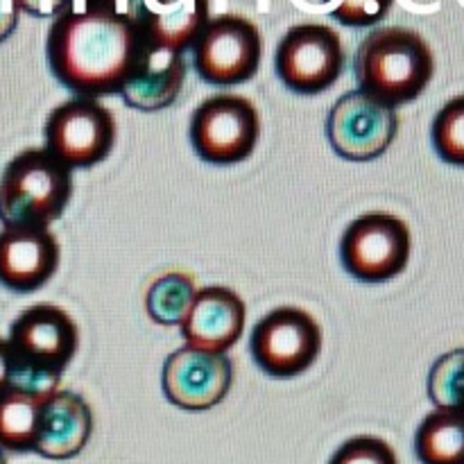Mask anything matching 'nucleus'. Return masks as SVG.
I'll return each instance as SVG.
<instances>
[{"instance_id": "nucleus-12", "label": "nucleus", "mask_w": 464, "mask_h": 464, "mask_svg": "<svg viewBox=\"0 0 464 464\" xmlns=\"http://www.w3.org/2000/svg\"><path fill=\"white\" fill-rule=\"evenodd\" d=\"M234 385V362L227 353L181 347L163 362L161 390L172 406L188 412L211 411Z\"/></svg>"}, {"instance_id": "nucleus-1", "label": "nucleus", "mask_w": 464, "mask_h": 464, "mask_svg": "<svg viewBox=\"0 0 464 464\" xmlns=\"http://www.w3.org/2000/svg\"><path fill=\"white\" fill-rule=\"evenodd\" d=\"M150 41L125 12H66L45 36V59L77 98L121 93Z\"/></svg>"}, {"instance_id": "nucleus-13", "label": "nucleus", "mask_w": 464, "mask_h": 464, "mask_svg": "<svg viewBox=\"0 0 464 464\" xmlns=\"http://www.w3.org/2000/svg\"><path fill=\"white\" fill-rule=\"evenodd\" d=\"M59 256L62 249L50 227H3L0 285L14 293H34L53 279Z\"/></svg>"}, {"instance_id": "nucleus-21", "label": "nucleus", "mask_w": 464, "mask_h": 464, "mask_svg": "<svg viewBox=\"0 0 464 464\" xmlns=\"http://www.w3.org/2000/svg\"><path fill=\"white\" fill-rule=\"evenodd\" d=\"M433 150L449 166L464 168V95L449 100L430 125Z\"/></svg>"}, {"instance_id": "nucleus-17", "label": "nucleus", "mask_w": 464, "mask_h": 464, "mask_svg": "<svg viewBox=\"0 0 464 464\" xmlns=\"http://www.w3.org/2000/svg\"><path fill=\"white\" fill-rule=\"evenodd\" d=\"M186 82L184 53L148 44L134 75L122 86L121 95L136 111H161L179 98Z\"/></svg>"}, {"instance_id": "nucleus-18", "label": "nucleus", "mask_w": 464, "mask_h": 464, "mask_svg": "<svg viewBox=\"0 0 464 464\" xmlns=\"http://www.w3.org/2000/svg\"><path fill=\"white\" fill-rule=\"evenodd\" d=\"M53 392L7 385L0 392V449L12 453L34 451L41 411Z\"/></svg>"}, {"instance_id": "nucleus-14", "label": "nucleus", "mask_w": 464, "mask_h": 464, "mask_svg": "<svg viewBox=\"0 0 464 464\" xmlns=\"http://www.w3.org/2000/svg\"><path fill=\"white\" fill-rule=\"evenodd\" d=\"M247 306L227 285L199 288L188 317L179 326L186 344L202 352L227 353L245 334Z\"/></svg>"}, {"instance_id": "nucleus-15", "label": "nucleus", "mask_w": 464, "mask_h": 464, "mask_svg": "<svg viewBox=\"0 0 464 464\" xmlns=\"http://www.w3.org/2000/svg\"><path fill=\"white\" fill-rule=\"evenodd\" d=\"M93 433V411L84 397L71 390H54L41 411L34 453L48 460L75 458Z\"/></svg>"}, {"instance_id": "nucleus-8", "label": "nucleus", "mask_w": 464, "mask_h": 464, "mask_svg": "<svg viewBox=\"0 0 464 464\" xmlns=\"http://www.w3.org/2000/svg\"><path fill=\"white\" fill-rule=\"evenodd\" d=\"M190 50L195 71L207 84L236 86L258 72L263 39L256 23L247 16L218 14L208 18Z\"/></svg>"}, {"instance_id": "nucleus-2", "label": "nucleus", "mask_w": 464, "mask_h": 464, "mask_svg": "<svg viewBox=\"0 0 464 464\" xmlns=\"http://www.w3.org/2000/svg\"><path fill=\"white\" fill-rule=\"evenodd\" d=\"M358 89L397 109L420 98L435 75L429 41L412 27L385 25L372 30L353 54Z\"/></svg>"}, {"instance_id": "nucleus-9", "label": "nucleus", "mask_w": 464, "mask_h": 464, "mask_svg": "<svg viewBox=\"0 0 464 464\" xmlns=\"http://www.w3.org/2000/svg\"><path fill=\"white\" fill-rule=\"evenodd\" d=\"M344 44L324 23H297L281 36L275 53L276 77L299 95L329 91L344 71Z\"/></svg>"}, {"instance_id": "nucleus-24", "label": "nucleus", "mask_w": 464, "mask_h": 464, "mask_svg": "<svg viewBox=\"0 0 464 464\" xmlns=\"http://www.w3.org/2000/svg\"><path fill=\"white\" fill-rule=\"evenodd\" d=\"M392 3L394 0H340L331 16L347 27H370L388 16Z\"/></svg>"}, {"instance_id": "nucleus-16", "label": "nucleus", "mask_w": 464, "mask_h": 464, "mask_svg": "<svg viewBox=\"0 0 464 464\" xmlns=\"http://www.w3.org/2000/svg\"><path fill=\"white\" fill-rule=\"evenodd\" d=\"M125 14L150 44L184 53L207 25L208 0H125Z\"/></svg>"}, {"instance_id": "nucleus-28", "label": "nucleus", "mask_w": 464, "mask_h": 464, "mask_svg": "<svg viewBox=\"0 0 464 464\" xmlns=\"http://www.w3.org/2000/svg\"><path fill=\"white\" fill-rule=\"evenodd\" d=\"M0 464H7V460H5V453H3V449H0Z\"/></svg>"}, {"instance_id": "nucleus-27", "label": "nucleus", "mask_w": 464, "mask_h": 464, "mask_svg": "<svg viewBox=\"0 0 464 464\" xmlns=\"http://www.w3.org/2000/svg\"><path fill=\"white\" fill-rule=\"evenodd\" d=\"M12 376H14L12 353H9L7 340L0 338V392L12 383Z\"/></svg>"}, {"instance_id": "nucleus-6", "label": "nucleus", "mask_w": 464, "mask_h": 464, "mask_svg": "<svg viewBox=\"0 0 464 464\" xmlns=\"http://www.w3.org/2000/svg\"><path fill=\"white\" fill-rule=\"evenodd\" d=\"M190 145L202 161L234 166L252 157L261 139V116L249 98L216 93L202 100L190 116Z\"/></svg>"}, {"instance_id": "nucleus-5", "label": "nucleus", "mask_w": 464, "mask_h": 464, "mask_svg": "<svg viewBox=\"0 0 464 464\" xmlns=\"http://www.w3.org/2000/svg\"><path fill=\"white\" fill-rule=\"evenodd\" d=\"M412 234L406 220L388 211H370L349 222L340 238L344 272L362 284H385L411 263Z\"/></svg>"}, {"instance_id": "nucleus-25", "label": "nucleus", "mask_w": 464, "mask_h": 464, "mask_svg": "<svg viewBox=\"0 0 464 464\" xmlns=\"http://www.w3.org/2000/svg\"><path fill=\"white\" fill-rule=\"evenodd\" d=\"M14 7L18 12H25L36 18H50L62 16V14L71 12L75 0H12Z\"/></svg>"}, {"instance_id": "nucleus-4", "label": "nucleus", "mask_w": 464, "mask_h": 464, "mask_svg": "<svg viewBox=\"0 0 464 464\" xmlns=\"http://www.w3.org/2000/svg\"><path fill=\"white\" fill-rule=\"evenodd\" d=\"M72 198V170L45 148L23 150L0 175L3 227H50Z\"/></svg>"}, {"instance_id": "nucleus-7", "label": "nucleus", "mask_w": 464, "mask_h": 464, "mask_svg": "<svg viewBox=\"0 0 464 464\" xmlns=\"http://www.w3.org/2000/svg\"><path fill=\"white\" fill-rule=\"evenodd\" d=\"M322 352V326L299 306L266 313L249 334V353L263 374L297 379L311 370Z\"/></svg>"}, {"instance_id": "nucleus-10", "label": "nucleus", "mask_w": 464, "mask_h": 464, "mask_svg": "<svg viewBox=\"0 0 464 464\" xmlns=\"http://www.w3.org/2000/svg\"><path fill=\"white\" fill-rule=\"evenodd\" d=\"M116 118L95 98H72L50 111L44 125L45 150L68 168H93L116 143Z\"/></svg>"}, {"instance_id": "nucleus-26", "label": "nucleus", "mask_w": 464, "mask_h": 464, "mask_svg": "<svg viewBox=\"0 0 464 464\" xmlns=\"http://www.w3.org/2000/svg\"><path fill=\"white\" fill-rule=\"evenodd\" d=\"M18 25V9L14 7L12 0H0V44L12 36Z\"/></svg>"}, {"instance_id": "nucleus-22", "label": "nucleus", "mask_w": 464, "mask_h": 464, "mask_svg": "<svg viewBox=\"0 0 464 464\" xmlns=\"http://www.w3.org/2000/svg\"><path fill=\"white\" fill-rule=\"evenodd\" d=\"M429 397L435 408L464 412V349H453L429 372Z\"/></svg>"}, {"instance_id": "nucleus-23", "label": "nucleus", "mask_w": 464, "mask_h": 464, "mask_svg": "<svg viewBox=\"0 0 464 464\" xmlns=\"http://www.w3.org/2000/svg\"><path fill=\"white\" fill-rule=\"evenodd\" d=\"M329 464H399L397 453L376 435H356L335 449Z\"/></svg>"}, {"instance_id": "nucleus-19", "label": "nucleus", "mask_w": 464, "mask_h": 464, "mask_svg": "<svg viewBox=\"0 0 464 464\" xmlns=\"http://www.w3.org/2000/svg\"><path fill=\"white\" fill-rule=\"evenodd\" d=\"M415 453L421 464H464V412H429L415 433Z\"/></svg>"}, {"instance_id": "nucleus-20", "label": "nucleus", "mask_w": 464, "mask_h": 464, "mask_svg": "<svg viewBox=\"0 0 464 464\" xmlns=\"http://www.w3.org/2000/svg\"><path fill=\"white\" fill-rule=\"evenodd\" d=\"M195 281L184 272H168L154 279L145 293V311L154 324L181 326L195 302Z\"/></svg>"}, {"instance_id": "nucleus-3", "label": "nucleus", "mask_w": 464, "mask_h": 464, "mask_svg": "<svg viewBox=\"0 0 464 464\" xmlns=\"http://www.w3.org/2000/svg\"><path fill=\"white\" fill-rule=\"evenodd\" d=\"M7 347L14 361L9 385L54 392L80 347V331L63 308L41 302L12 322Z\"/></svg>"}, {"instance_id": "nucleus-11", "label": "nucleus", "mask_w": 464, "mask_h": 464, "mask_svg": "<svg viewBox=\"0 0 464 464\" xmlns=\"http://www.w3.org/2000/svg\"><path fill=\"white\" fill-rule=\"evenodd\" d=\"M326 140L344 161H374L383 157L399 131L397 109L353 89L338 98L326 116Z\"/></svg>"}]
</instances>
